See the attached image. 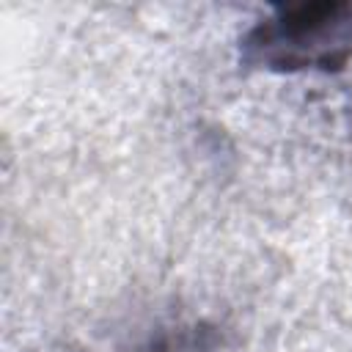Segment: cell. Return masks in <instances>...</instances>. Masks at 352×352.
Segmentation results:
<instances>
[{
    "mask_svg": "<svg viewBox=\"0 0 352 352\" xmlns=\"http://www.w3.org/2000/svg\"><path fill=\"white\" fill-rule=\"evenodd\" d=\"M267 60L280 66H311L336 63L352 44V6L346 3H316L283 8L275 19L256 30Z\"/></svg>",
    "mask_w": 352,
    "mask_h": 352,
    "instance_id": "obj_1",
    "label": "cell"
}]
</instances>
